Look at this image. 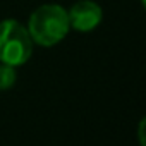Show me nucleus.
<instances>
[{
  "label": "nucleus",
  "mask_w": 146,
  "mask_h": 146,
  "mask_svg": "<svg viewBox=\"0 0 146 146\" xmlns=\"http://www.w3.org/2000/svg\"><path fill=\"white\" fill-rule=\"evenodd\" d=\"M26 29L33 43L40 46H53L62 41L70 29L67 11L58 4L40 5L29 16Z\"/></svg>",
  "instance_id": "1"
},
{
  "label": "nucleus",
  "mask_w": 146,
  "mask_h": 146,
  "mask_svg": "<svg viewBox=\"0 0 146 146\" xmlns=\"http://www.w3.org/2000/svg\"><path fill=\"white\" fill-rule=\"evenodd\" d=\"M33 40L19 21L4 19L0 21V62L12 67L23 65L33 53Z\"/></svg>",
  "instance_id": "2"
},
{
  "label": "nucleus",
  "mask_w": 146,
  "mask_h": 146,
  "mask_svg": "<svg viewBox=\"0 0 146 146\" xmlns=\"http://www.w3.org/2000/svg\"><path fill=\"white\" fill-rule=\"evenodd\" d=\"M67 16H69V26L72 29L81 31V33H88V31H93L102 23L103 12L96 2L79 0V2H76L70 7Z\"/></svg>",
  "instance_id": "3"
},
{
  "label": "nucleus",
  "mask_w": 146,
  "mask_h": 146,
  "mask_svg": "<svg viewBox=\"0 0 146 146\" xmlns=\"http://www.w3.org/2000/svg\"><path fill=\"white\" fill-rule=\"evenodd\" d=\"M16 83V67L0 62V91L11 90Z\"/></svg>",
  "instance_id": "4"
}]
</instances>
